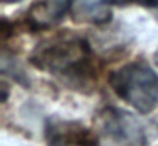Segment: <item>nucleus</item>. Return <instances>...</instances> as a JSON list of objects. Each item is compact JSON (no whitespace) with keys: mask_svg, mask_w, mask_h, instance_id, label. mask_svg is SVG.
I'll list each match as a JSON object with an SVG mask.
<instances>
[{"mask_svg":"<svg viewBox=\"0 0 158 146\" xmlns=\"http://www.w3.org/2000/svg\"><path fill=\"white\" fill-rule=\"evenodd\" d=\"M109 85L119 98L141 114L158 105V73L146 63H129L109 75Z\"/></svg>","mask_w":158,"mask_h":146,"instance_id":"obj_2","label":"nucleus"},{"mask_svg":"<svg viewBox=\"0 0 158 146\" xmlns=\"http://www.w3.org/2000/svg\"><path fill=\"white\" fill-rule=\"evenodd\" d=\"M73 3L75 0H36L27 10L26 22L32 31L49 29L70 12Z\"/></svg>","mask_w":158,"mask_h":146,"instance_id":"obj_4","label":"nucleus"},{"mask_svg":"<svg viewBox=\"0 0 158 146\" xmlns=\"http://www.w3.org/2000/svg\"><path fill=\"white\" fill-rule=\"evenodd\" d=\"M2 2H5V3H7V2H19V0H2Z\"/></svg>","mask_w":158,"mask_h":146,"instance_id":"obj_7","label":"nucleus"},{"mask_svg":"<svg viewBox=\"0 0 158 146\" xmlns=\"http://www.w3.org/2000/svg\"><path fill=\"white\" fill-rule=\"evenodd\" d=\"M73 9V15L77 20H89L95 24L110 20L109 0H75Z\"/></svg>","mask_w":158,"mask_h":146,"instance_id":"obj_5","label":"nucleus"},{"mask_svg":"<svg viewBox=\"0 0 158 146\" xmlns=\"http://www.w3.org/2000/svg\"><path fill=\"white\" fill-rule=\"evenodd\" d=\"M155 63L158 65V51H156V53H155Z\"/></svg>","mask_w":158,"mask_h":146,"instance_id":"obj_6","label":"nucleus"},{"mask_svg":"<svg viewBox=\"0 0 158 146\" xmlns=\"http://www.w3.org/2000/svg\"><path fill=\"white\" fill-rule=\"evenodd\" d=\"M31 61L38 70L49 71L65 80V83L80 92H92L97 80L92 51L83 37L63 32L43 41L31 54Z\"/></svg>","mask_w":158,"mask_h":146,"instance_id":"obj_1","label":"nucleus"},{"mask_svg":"<svg viewBox=\"0 0 158 146\" xmlns=\"http://www.w3.org/2000/svg\"><path fill=\"white\" fill-rule=\"evenodd\" d=\"M99 146H146V134L133 114L116 107H106L94 119Z\"/></svg>","mask_w":158,"mask_h":146,"instance_id":"obj_3","label":"nucleus"}]
</instances>
